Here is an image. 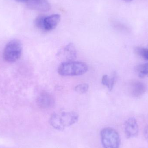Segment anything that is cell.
<instances>
[{"instance_id":"9","label":"cell","mask_w":148,"mask_h":148,"mask_svg":"<svg viewBox=\"0 0 148 148\" xmlns=\"http://www.w3.org/2000/svg\"><path fill=\"white\" fill-rule=\"evenodd\" d=\"M60 16L58 14L51 15L44 17L43 31H51L55 29L60 23Z\"/></svg>"},{"instance_id":"2","label":"cell","mask_w":148,"mask_h":148,"mask_svg":"<svg viewBox=\"0 0 148 148\" xmlns=\"http://www.w3.org/2000/svg\"><path fill=\"white\" fill-rule=\"evenodd\" d=\"M88 66L83 62H62L58 69L59 75L62 76H75L84 75L88 72Z\"/></svg>"},{"instance_id":"1","label":"cell","mask_w":148,"mask_h":148,"mask_svg":"<svg viewBox=\"0 0 148 148\" xmlns=\"http://www.w3.org/2000/svg\"><path fill=\"white\" fill-rule=\"evenodd\" d=\"M79 115L74 111H62L53 113L49 119V123L53 128L60 131L76 123Z\"/></svg>"},{"instance_id":"7","label":"cell","mask_w":148,"mask_h":148,"mask_svg":"<svg viewBox=\"0 0 148 148\" xmlns=\"http://www.w3.org/2000/svg\"><path fill=\"white\" fill-rule=\"evenodd\" d=\"M124 130L128 138L135 137L138 133V126L135 118H129L124 124Z\"/></svg>"},{"instance_id":"8","label":"cell","mask_w":148,"mask_h":148,"mask_svg":"<svg viewBox=\"0 0 148 148\" xmlns=\"http://www.w3.org/2000/svg\"><path fill=\"white\" fill-rule=\"evenodd\" d=\"M37 103L42 108H51L54 105L55 100L52 95L47 92H43L38 96Z\"/></svg>"},{"instance_id":"3","label":"cell","mask_w":148,"mask_h":148,"mask_svg":"<svg viewBox=\"0 0 148 148\" xmlns=\"http://www.w3.org/2000/svg\"><path fill=\"white\" fill-rule=\"evenodd\" d=\"M22 50L21 42L18 40H12L7 43L3 49V59L9 63L15 62L21 57Z\"/></svg>"},{"instance_id":"18","label":"cell","mask_w":148,"mask_h":148,"mask_svg":"<svg viewBox=\"0 0 148 148\" xmlns=\"http://www.w3.org/2000/svg\"><path fill=\"white\" fill-rule=\"evenodd\" d=\"M16 1L20 2H25L26 0H15Z\"/></svg>"},{"instance_id":"11","label":"cell","mask_w":148,"mask_h":148,"mask_svg":"<svg viewBox=\"0 0 148 148\" xmlns=\"http://www.w3.org/2000/svg\"><path fill=\"white\" fill-rule=\"evenodd\" d=\"M136 70L139 72V76L141 77H148V63L142 64L136 67Z\"/></svg>"},{"instance_id":"17","label":"cell","mask_w":148,"mask_h":148,"mask_svg":"<svg viewBox=\"0 0 148 148\" xmlns=\"http://www.w3.org/2000/svg\"><path fill=\"white\" fill-rule=\"evenodd\" d=\"M144 133H145V136H146V138L148 141V127L145 128Z\"/></svg>"},{"instance_id":"5","label":"cell","mask_w":148,"mask_h":148,"mask_svg":"<svg viewBox=\"0 0 148 148\" xmlns=\"http://www.w3.org/2000/svg\"><path fill=\"white\" fill-rule=\"evenodd\" d=\"M56 56L62 62L73 61L77 58V52L75 45L69 43L61 49Z\"/></svg>"},{"instance_id":"19","label":"cell","mask_w":148,"mask_h":148,"mask_svg":"<svg viewBox=\"0 0 148 148\" xmlns=\"http://www.w3.org/2000/svg\"><path fill=\"white\" fill-rule=\"evenodd\" d=\"M123 1L127 2H131V1H133V0H123Z\"/></svg>"},{"instance_id":"4","label":"cell","mask_w":148,"mask_h":148,"mask_svg":"<svg viewBox=\"0 0 148 148\" xmlns=\"http://www.w3.org/2000/svg\"><path fill=\"white\" fill-rule=\"evenodd\" d=\"M101 143L104 148H119L120 136L116 130L110 127H106L101 132Z\"/></svg>"},{"instance_id":"14","label":"cell","mask_w":148,"mask_h":148,"mask_svg":"<svg viewBox=\"0 0 148 148\" xmlns=\"http://www.w3.org/2000/svg\"><path fill=\"white\" fill-rule=\"evenodd\" d=\"M136 53L139 55L146 60H148V49L143 48H137L136 49Z\"/></svg>"},{"instance_id":"12","label":"cell","mask_w":148,"mask_h":148,"mask_svg":"<svg viewBox=\"0 0 148 148\" xmlns=\"http://www.w3.org/2000/svg\"><path fill=\"white\" fill-rule=\"evenodd\" d=\"M88 84L87 83H82L78 84L75 87V90L79 94H84L87 92L88 90Z\"/></svg>"},{"instance_id":"15","label":"cell","mask_w":148,"mask_h":148,"mask_svg":"<svg viewBox=\"0 0 148 148\" xmlns=\"http://www.w3.org/2000/svg\"><path fill=\"white\" fill-rule=\"evenodd\" d=\"M116 75L115 74L113 75L110 78L109 85V87H108V88L110 91H111L114 88V85L116 81Z\"/></svg>"},{"instance_id":"13","label":"cell","mask_w":148,"mask_h":148,"mask_svg":"<svg viewBox=\"0 0 148 148\" xmlns=\"http://www.w3.org/2000/svg\"><path fill=\"white\" fill-rule=\"evenodd\" d=\"M44 17L45 16H40L36 19L34 22L36 27L42 31L43 30V20Z\"/></svg>"},{"instance_id":"16","label":"cell","mask_w":148,"mask_h":148,"mask_svg":"<svg viewBox=\"0 0 148 148\" xmlns=\"http://www.w3.org/2000/svg\"><path fill=\"white\" fill-rule=\"evenodd\" d=\"M102 84L104 86L108 87L110 83V77L107 75L103 76L101 80Z\"/></svg>"},{"instance_id":"10","label":"cell","mask_w":148,"mask_h":148,"mask_svg":"<svg viewBox=\"0 0 148 148\" xmlns=\"http://www.w3.org/2000/svg\"><path fill=\"white\" fill-rule=\"evenodd\" d=\"M132 92L133 95L136 97H139L142 95L145 91V87L142 83L135 82L132 84Z\"/></svg>"},{"instance_id":"6","label":"cell","mask_w":148,"mask_h":148,"mask_svg":"<svg viewBox=\"0 0 148 148\" xmlns=\"http://www.w3.org/2000/svg\"><path fill=\"white\" fill-rule=\"evenodd\" d=\"M25 2L29 8L38 11L46 12L51 8L47 0H26Z\"/></svg>"}]
</instances>
